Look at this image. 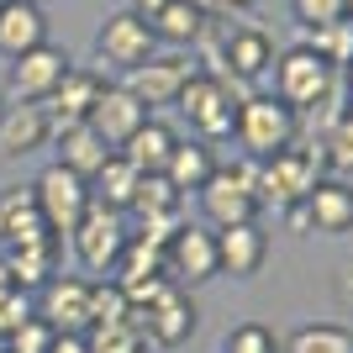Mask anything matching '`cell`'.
Wrapping results in <instances>:
<instances>
[{
  "label": "cell",
  "mask_w": 353,
  "mask_h": 353,
  "mask_svg": "<svg viewBox=\"0 0 353 353\" xmlns=\"http://www.w3.org/2000/svg\"><path fill=\"white\" fill-rule=\"evenodd\" d=\"M259 163V201H264V206H301V201H306L311 190H316V185H322V153H316V148H280V153H274V159H253Z\"/></svg>",
  "instance_id": "6da1fadb"
},
{
  "label": "cell",
  "mask_w": 353,
  "mask_h": 353,
  "mask_svg": "<svg viewBox=\"0 0 353 353\" xmlns=\"http://www.w3.org/2000/svg\"><path fill=\"white\" fill-rule=\"evenodd\" d=\"M201 211H206V227H237V221H259L264 201H259V163H237V169H216V174L201 185Z\"/></svg>",
  "instance_id": "7a4b0ae2"
},
{
  "label": "cell",
  "mask_w": 353,
  "mask_h": 353,
  "mask_svg": "<svg viewBox=\"0 0 353 353\" xmlns=\"http://www.w3.org/2000/svg\"><path fill=\"white\" fill-rule=\"evenodd\" d=\"M295 127H301V117H295L285 101H274V95H248V101H237L232 137L248 148V159H274L280 148L295 143Z\"/></svg>",
  "instance_id": "3957f363"
},
{
  "label": "cell",
  "mask_w": 353,
  "mask_h": 353,
  "mask_svg": "<svg viewBox=\"0 0 353 353\" xmlns=\"http://www.w3.org/2000/svg\"><path fill=\"white\" fill-rule=\"evenodd\" d=\"M332 90H338V69H332V63H322L306 43L274 59V101H285L295 117H301V111H311V105H322Z\"/></svg>",
  "instance_id": "277c9868"
},
{
  "label": "cell",
  "mask_w": 353,
  "mask_h": 353,
  "mask_svg": "<svg viewBox=\"0 0 353 353\" xmlns=\"http://www.w3.org/2000/svg\"><path fill=\"white\" fill-rule=\"evenodd\" d=\"M174 105L190 117V127L201 132V143H211V148H216L221 137H232V127H237V101L221 90L216 74H206V69H195L190 79H185V90H179Z\"/></svg>",
  "instance_id": "5b68a950"
},
{
  "label": "cell",
  "mask_w": 353,
  "mask_h": 353,
  "mask_svg": "<svg viewBox=\"0 0 353 353\" xmlns=\"http://www.w3.org/2000/svg\"><path fill=\"white\" fill-rule=\"evenodd\" d=\"M32 195H37V211H43L48 232H74L79 221H85V211L95 206L90 201V179H79L74 169H63V163H48L43 174L32 179Z\"/></svg>",
  "instance_id": "8992f818"
},
{
  "label": "cell",
  "mask_w": 353,
  "mask_h": 353,
  "mask_svg": "<svg viewBox=\"0 0 353 353\" xmlns=\"http://www.w3.org/2000/svg\"><path fill=\"white\" fill-rule=\"evenodd\" d=\"M127 221H121V211H105V206H90L85 221L69 232L74 243V259L90 269V274H101V280H111V269H117L121 248H127Z\"/></svg>",
  "instance_id": "52a82bcc"
},
{
  "label": "cell",
  "mask_w": 353,
  "mask_h": 353,
  "mask_svg": "<svg viewBox=\"0 0 353 353\" xmlns=\"http://www.w3.org/2000/svg\"><path fill=\"white\" fill-rule=\"evenodd\" d=\"M163 274L185 290V285L216 280V232L206 221H179V232L163 248Z\"/></svg>",
  "instance_id": "ba28073f"
},
{
  "label": "cell",
  "mask_w": 353,
  "mask_h": 353,
  "mask_svg": "<svg viewBox=\"0 0 353 353\" xmlns=\"http://www.w3.org/2000/svg\"><path fill=\"white\" fill-rule=\"evenodd\" d=\"M95 53L105 63H117V69H137V63H148L159 53V37H153V27L137 11H117V16H105V27L95 32Z\"/></svg>",
  "instance_id": "9c48e42d"
},
{
  "label": "cell",
  "mask_w": 353,
  "mask_h": 353,
  "mask_svg": "<svg viewBox=\"0 0 353 353\" xmlns=\"http://www.w3.org/2000/svg\"><path fill=\"white\" fill-rule=\"evenodd\" d=\"M211 63H216L211 74H232V79L253 85V79H264V74L274 69V43H269V32H259V27H232L221 37V48L211 53Z\"/></svg>",
  "instance_id": "30bf717a"
},
{
  "label": "cell",
  "mask_w": 353,
  "mask_h": 353,
  "mask_svg": "<svg viewBox=\"0 0 353 353\" xmlns=\"http://www.w3.org/2000/svg\"><path fill=\"white\" fill-rule=\"evenodd\" d=\"M190 74H195L190 59H179V53H153L148 63L127 69V79H121V85L132 90L148 111H159V105H174V101H179V90H185V79H190Z\"/></svg>",
  "instance_id": "8fae6325"
},
{
  "label": "cell",
  "mask_w": 353,
  "mask_h": 353,
  "mask_svg": "<svg viewBox=\"0 0 353 353\" xmlns=\"http://www.w3.org/2000/svg\"><path fill=\"white\" fill-rule=\"evenodd\" d=\"M132 322L143 327L148 343H159V348H179V343H190V332H195V301L179 290V285H169L153 306L132 311Z\"/></svg>",
  "instance_id": "7c38bea8"
},
{
  "label": "cell",
  "mask_w": 353,
  "mask_h": 353,
  "mask_svg": "<svg viewBox=\"0 0 353 353\" xmlns=\"http://www.w3.org/2000/svg\"><path fill=\"white\" fill-rule=\"evenodd\" d=\"M148 117H153V111H148V105L137 101V95H132V90H127V85H105V90H101V101H95V111H90V121H85V127H90V132H95V137H101V143L111 148V153H117V148L127 143V137H132V132H137V127H143Z\"/></svg>",
  "instance_id": "4fadbf2b"
},
{
  "label": "cell",
  "mask_w": 353,
  "mask_h": 353,
  "mask_svg": "<svg viewBox=\"0 0 353 353\" xmlns=\"http://www.w3.org/2000/svg\"><path fill=\"white\" fill-rule=\"evenodd\" d=\"M105 79L95 69H79V63H69V74L59 79V90L43 101L48 111V127L53 132H63V127H79V121H90V111H95V101H101Z\"/></svg>",
  "instance_id": "5bb4252c"
},
{
  "label": "cell",
  "mask_w": 353,
  "mask_h": 353,
  "mask_svg": "<svg viewBox=\"0 0 353 353\" xmlns=\"http://www.w3.org/2000/svg\"><path fill=\"white\" fill-rule=\"evenodd\" d=\"M69 74V53L53 43L32 48V53H21V59L11 63V95L21 105H43L53 90H59V79Z\"/></svg>",
  "instance_id": "9a60e30c"
},
{
  "label": "cell",
  "mask_w": 353,
  "mask_h": 353,
  "mask_svg": "<svg viewBox=\"0 0 353 353\" xmlns=\"http://www.w3.org/2000/svg\"><path fill=\"white\" fill-rule=\"evenodd\" d=\"M85 306H90V280H74V274H53V280L37 290L32 301V316L48 322L53 332H85Z\"/></svg>",
  "instance_id": "2e32d148"
},
{
  "label": "cell",
  "mask_w": 353,
  "mask_h": 353,
  "mask_svg": "<svg viewBox=\"0 0 353 353\" xmlns=\"http://www.w3.org/2000/svg\"><path fill=\"white\" fill-rule=\"evenodd\" d=\"M269 259V237L259 232V221H237V227H221L216 232V274H232V280H253Z\"/></svg>",
  "instance_id": "e0dca14e"
},
{
  "label": "cell",
  "mask_w": 353,
  "mask_h": 353,
  "mask_svg": "<svg viewBox=\"0 0 353 353\" xmlns=\"http://www.w3.org/2000/svg\"><path fill=\"white\" fill-rule=\"evenodd\" d=\"M301 206H306L311 232H322V237H348L353 232V185L348 179H322Z\"/></svg>",
  "instance_id": "ac0fdd59"
},
{
  "label": "cell",
  "mask_w": 353,
  "mask_h": 353,
  "mask_svg": "<svg viewBox=\"0 0 353 353\" xmlns=\"http://www.w3.org/2000/svg\"><path fill=\"white\" fill-rule=\"evenodd\" d=\"M48 43V16L43 6H32V0H6L0 6V59H21L32 48Z\"/></svg>",
  "instance_id": "d6986e66"
},
{
  "label": "cell",
  "mask_w": 353,
  "mask_h": 353,
  "mask_svg": "<svg viewBox=\"0 0 353 353\" xmlns=\"http://www.w3.org/2000/svg\"><path fill=\"white\" fill-rule=\"evenodd\" d=\"M48 143H53V127H48L43 105H6L0 111V159H27Z\"/></svg>",
  "instance_id": "ffe728a7"
},
{
  "label": "cell",
  "mask_w": 353,
  "mask_h": 353,
  "mask_svg": "<svg viewBox=\"0 0 353 353\" xmlns=\"http://www.w3.org/2000/svg\"><path fill=\"white\" fill-rule=\"evenodd\" d=\"M37 237H48V221H43V211H37L32 185L0 190V243H6V248H21V243H37Z\"/></svg>",
  "instance_id": "44dd1931"
},
{
  "label": "cell",
  "mask_w": 353,
  "mask_h": 353,
  "mask_svg": "<svg viewBox=\"0 0 353 353\" xmlns=\"http://www.w3.org/2000/svg\"><path fill=\"white\" fill-rule=\"evenodd\" d=\"M59 253H63V237H37V243H21V248L6 253V269H11V280L21 285V290H43L53 274H59Z\"/></svg>",
  "instance_id": "7402d4cb"
},
{
  "label": "cell",
  "mask_w": 353,
  "mask_h": 353,
  "mask_svg": "<svg viewBox=\"0 0 353 353\" xmlns=\"http://www.w3.org/2000/svg\"><path fill=\"white\" fill-rule=\"evenodd\" d=\"M174 143H179V132L169 127V121H159V117H148L143 127H137L127 143L117 148L121 159L132 163L137 174H163V163H169V153H174Z\"/></svg>",
  "instance_id": "603a6c76"
},
{
  "label": "cell",
  "mask_w": 353,
  "mask_h": 353,
  "mask_svg": "<svg viewBox=\"0 0 353 353\" xmlns=\"http://www.w3.org/2000/svg\"><path fill=\"white\" fill-rule=\"evenodd\" d=\"M216 169H221V163H216V148H211V143H201V137L185 143V137H179L174 153H169V163H163V179H169L179 195H195Z\"/></svg>",
  "instance_id": "cb8c5ba5"
},
{
  "label": "cell",
  "mask_w": 353,
  "mask_h": 353,
  "mask_svg": "<svg viewBox=\"0 0 353 353\" xmlns=\"http://www.w3.org/2000/svg\"><path fill=\"white\" fill-rule=\"evenodd\" d=\"M137 179H143V174H137L132 163L121 159V153H111V159L90 174V201H95V206H105V211H132Z\"/></svg>",
  "instance_id": "d4e9b609"
},
{
  "label": "cell",
  "mask_w": 353,
  "mask_h": 353,
  "mask_svg": "<svg viewBox=\"0 0 353 353\" xmlns=\"http://www.w3.org/2000/svg\"><path fill=\"white\" fill-rule=\"evenodd\" d=\"M148 27H153V37H159V43L185 48V43H201V32L211 27V16L201 11L195 0H169V6H163V11L148 21Z\"/></svg>",
  "instance_id": "484cf974"
},
{
  "label": "cell",
  "mask_w": 353,
  "mask_h": 353,
  "mask_svg": "<svg viewBox=\"0 0 353 353\" xmlns=\"http://www.w3.org/2000/svg\"><path fill=\"white\" fill-rule=\"evenodd\" d=\"M53 143H59V163H63V169H74L79 179H90L105 159H111V148H105L101 137L90 132L85 121H79V127H63V132H53Z\"/></svg>",
  "instance_id": "4316f807"
},
{
  "label": "cell",
  "mask_w": 353,
  "mask_h": 353,
  "mask_svg": "<svg viewBox=\"0 0 353 353\" xmlns=\"http://www.w3.org/2000/svg\"><path fill=\"white\" fill-rule=\"evenodd\" d=\"M322 163L332 169L338 179H348L353 174V111H338V117H327V127H322Z\"/></svg>",
  "instance_id": "83f0119b"
},
{
  "label": "cell",
  "mask_w": 353,
  "mask_h": 353,
  "mask_svg": "<svg viewBox=\"0 0 353 353\" xmlns=\"http://www.w3.org/2000/svg\"><path fill=\"white\" fill-rule=\"evenodd\" d=\"M285 353H353V332L338 322H306L285 338Z\"/></svg>",
  "instance_id": "f1b7e54d"
},
{
  "label": "cell",
  "mask_w": 353,
  "mask_h": 353,
  "mask_svg": "<svg viewBox=\"0 0 353 353\" xmlns=\"http://www.w3.org/2000/svg\"><path fill=\"white\" fill-rule=\"evenodd\" d=\"M306 48L316 53L322 63H332V69H348L353 63V21L343 16V21H332V27H316V32H306Z\"/></svg>",
  "instance_id": "f546056e"
},
{
  "label": "cell",
  "mask_w": 353,
  "mask_h": 353,
  "mask_svg": "<svg viewBox=\"0 0 353 353\" xmlns=\"http://www.w3.org/2000/svg\"><path fill=\"white\" fill-rule=\"evenodd\" d=\"M127 316H132V306H127V290L117 280H90V306H85L90 327H111V322H127Z\"/></svg>",
  "instance_id": "4dcf8cb0"
},
{
  "label": "cell",
  "mask_w": 353,
  "mask_h": 353,
  "mask_svg": "<svg viewBox=\"0 0 353 353\" xmlns=\"http://www.w3.org/2000/svg\"><path fill=\"white\" fill-rule=\"evenodd\" d=\"M179 201H185V195H179L163 174H143L137 179V195H132V211L143 221L148 216H179Z\"/></svg>",
  "instance_id": "1f68e13d"
},
{
  "label": "cell",
  "mask_w": 353,
  "mask_h": 353,
  "mask_svg": "<svg viewBox=\"0 0 353 353\" xmlns=\"http://www.w3.org/2000/svg\"><path fill=\"white\" fill-rule=\"evenodd\" d=\"M85 348L90 353H143L148 338H143V327L127 316V322H111V327H90V332H85Z\"/></svg>",
  "instance_id": "d6a6232c"
},
{
  "label": "cell",
  "mask_w": 353,
  "mask_h": 353,
  "mask_svg": "<svg viewBox=\"0 0 353 353\" xmlns=\"http://www.w3.org/2000/svg\"><path fill=\"white\" fill-rule=\"evenodd\" d=\"M221 353H285V343L274 338L264 322H243V327H232V332H227Z\"/></svg>",
  "instance_id": "836d02e7"
},
{
  "label": "cell",
  "mask_w": 353,
  "mask_h": 353,
  "mask_svg": "<svg viewBox=\"0 0 353 353\" xmlns=\"http://www.w3.org/2000/svg\"><path fill=\"white\" fill-rule=\"evenodd\" d=\"M290 11H295V21L306 32H316V27L343 21V16H348V0H290Z\"/></svg>",
  "instance_id": "e575fe53"
},
{
  "label": "cell",
  "mask_w": 353,
  "mask_h": 353,
  "mask_svg": "<svg viewBox=\"0 0 353 353\" xmlns=\"http://www.w3.org/2000/svg\"><path fill=\"white\" fill-rule=\"evenodd\" d=\"M21 322H32V295L21 285H6L0 290V338H11Z\"/></svg>",
  "instance_id": "d590c367"
},
{
  "label": "cell",
  "mask_w": 353,
  "mask_h": 353,
  "mask_svg": "<svg viewBox=\"0 0 353 353\" xmlns=\"http://www.w3.org/2000/svg\"><path fill=\"white\" fill-rule=\"evenodd\" d=\"M53 338H59V332L32 316V322H21L11 338H6V348H11V353H48V348H53Z\"/></svg>",
  "instance_id": "8d00e7d4"
},
{
  "label": "cell",
  "mask_w": 353,
  "mask_h": 353,
  "mask_svg": "<svg viewBox=\"0 0 353 353\" xmlns=\"http://www.w3.org/2000/svg\"><path fill=\"white\" fill-rule=\"evenodd\" d=\"M48 353H90V348H85V332H59Z\"/></svg>",
  "instance_id": "74e56055"
},
{
  "label": "cell",
  "mask_w": 353,
  "mask_h": 353,
  "mask_svg": "<svg viewBox=\"0 0 353 353\" xmlns=\"http://www.w3.org/2000/svg\"><path fill=\"white\" fill-rule=\"evenodd\" d=\"M163 6H169V0H132L127 11H137V16H143V21H153V16H159Z\"/></svg>",
  "instance_id": "f35d334b"
},
{
  "label": "cell",
  "mask_w": 353,
  "mask_h": 353,
  "mask_svg": "<svg viewBox=\"0 0 353 353\" xmlns=\"http://www.w3.org/2000/svg\"><path fill=\"white\" fill-rule=\"evenodd\" d=\"M338 301H343V306H353V269H343V274H338Z\"/></svg>",
  "instance_id": "ab89813d"
},
{
  "label": "cell",
  "mask_w": 353,
  "mask_h": 353,
  "mask_svg": "<svg viewBox=\"0 0 353 353\" xmlns=\"http://www.w3.org/2000/svg\"><path fill=\"white\" fill-rule=\"evenodd\" d=\"M221 6H232V11H243V6H259V0H216V11Z\"/></svg>",
  "instance_id": "60d3db41"
},
{
  "label": "cell",
  "mask_w": 353,
  "mask_h": 353,
  "mask_svg": "<svg viewBox=\"0 0 353 353\" xmlns=\"http://www.w3.org/2000/svg\"><path fill=\"white\" fill-rule=\"evenodd\" d=\"M6 285H16V280H11V269H6V259H0V290H6Z\"/></svg>",
  "instance_id": "b9f144b4"
},
{
  "label": "cell",
  "mask_w": 353,
  "mask_h": 353,
  "mask_svg": "<svg viewBox=\"0 0 353 353\" xmlns=\"http://www.w3.org/2000/svg\"><path fill=\"white\" fill-rule=\"evenodd\" d=\"M338 79H343V85H348V95H353V63H348V69L338 74Z\"/></svg>",
  "instance_id": "7bdbcfd3"
},
{
  "label": "cell",
  "mask_w": 353,
  "mask_h": 353,
  "mask_svg": "<svg viewBox=\"0 0 353 353\" xmlns=\"http://www.w3.org/2000/svg\"><path fill=\"white\" fill-rule=\"evenodd\" d=\"M0 353H11V348H6V338H0Z\"/></svg>",
  "instance_id": "ee69618b"
},
{
  "label": "cell",
  "mask_w": 353,
  "mask_h": 353,
  "mask_svg": "<svg viewBox=\"0 0 353 353\" xmlns=\"http://www.w3.org/2000/svg\"><path fill=\"white\" fill-rule=\"evenodd\" d=\"M348 21H353V0H348Z\"/></svg>",
  "instance_id": "f6af8a7d"
},
{
  "label": "cell",
  "mask_w": 353,
  "mask_h": 353,
  "mask_svg": "<svg viewBox=\"0 0 353 353\" xmlns=\"http://www.w3.org/2000/svg\"><path fill=\"white\" fill-rule=\"evenodd\" d=\"M32 6H43V0H32Z\"/></svg>",
  "instance_id": "bcb514c9"
},
{
  "label": "cell",
  "mask_w": 353,
  "mask_h": 353,
  "mask_svg": "<svg viewBox=\"0 0 353 353\" xmlns=\"http://www.w3.org/2000/svg\"><path fill=\"white\" fill-rule=\"evenodd\" d=\"M0 111H6V101H0Z\"/></svg>",
  "instance_id": "7dc6e473"
},
{
  "label": "cell",
  "mask_w": 353,
  "mask_h": 353,
  "mask_svg": "<svg viewBox=\"0 0 353 353\" xmlns=\"http://www.w3.org/2000/svg\"><path fill=\"white\" fill-rule=\"evenodd\" d=\"M0 6H6V0H0Z\"/></svg>",
  "instance_id": "c3c4849f"
}]
</instances>
